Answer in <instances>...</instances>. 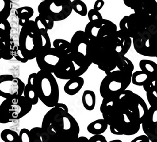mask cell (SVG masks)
Segmentation results:
<instances>
[{"mask_svg": "<svg viewBox=\"0 0 157 142\" xmlns=\"http://www.w3.org/2000/svg\"><path fill=\"white\" fill-rule=\"evenodd\" d=\"M1 138L5 142H21L19 134L10 129H5L1 132Z\"/></svg>", "mask_w": 157, "mask_h": 142, "instance_id": "obj_27", "label": "cell"}, {"mask_svg": "<svg viewBox=\"0 0 157 142\" xmlns=\"http://www.w3.org/2000/svg\"><path fill=\"white\" fill-rule=\"evenodd\" d=\"M73 11L71 0H44L38 5V13L55 22L67 19Z\"/></svg>", "mask_w": 157, "mask_h": 142, "instance_id": "obj_9", "label": "cell"}, {"mask_svg": "<svg viewBox=\"0 0 157 142\" xmlns=\"http://www.w3.org/2000/svg\"><path fill=\"white\" fill-rule=\"evenodd\" d=\"M32 107L23 95L5 98L0 105V123L6 124L21 119L30 112Z\"/></svg>", "mask_w": 157, "mask_h": 142, "instance_id": "obj_7", "label": "cell"}, {"mask_svg": "<svg viewBox=\"0 0 157 142\" xmlns=\"http://www.w3.org/2000/svg\"><path fill=\"white\" fill-rule=\"evenodd\" d=\"M26 85L18 77L11 75H0V96L8 98L23 95Z\"/></svg>", "mask_w": 157, "mask_h": 142, "instance_id": "obj_13", "label": "cell"}, {"mask_svg": "<svg viewBox=\"0 0 157 142\" xmlns=\"http://www.w3.org/2000/svg\"><path fill=\"white\" fill-rule=\"evenodd\" d=\"M12 53H13V57L17 61H18L22 63H25L28 62V61H29V60L27 58H26L23 56L18 45V46H16L14 45L12 46Z\"/></svg>", "mask_w": 157, "mask_h": 142, "instance_id": "obj_33", "label": "cell"}, {"mask_svg": "<svg viewBox=\"0 0 157 142\" xmlns=\"http://www.w3.org/2000/svg\"><path fill=\"white\" fill-rule=\"evenodd\" d=\"M99 110L112 134L126 136L138 132L148 111L145 100L128 89L114 97L102 98Z\"/></svg>", "mask_w": 157, "mask_h": 142, "instance_id": "obj_1", "label": "cell"}, {"mask_svg": "<svg viewBox=\"0 0 157 142\" xmlns=\"http://www.w3.org/2000/svg\"><path fill=\"white\" fill-rule=\"evenodd\" d=\"M11 27L7 19H0V39L11 38Z\"/></svg>", "mask_w": 157, "mask_h": 142, "instance_id": "obj_29", "label": "cell"}, {"mask_svg": "<svg viewBox=\"0 0 157 142\" xmlns=\"http://www.w3.org/2000/svg\"><path fill=\"white\" fill-rule=\"evenodd\" d=\"M21 142H32L30 130L27 128H22L19 133Z\"/></svg>", "mask_w": 157, "mask_h": 142, "instance_id": "obj_34", "label": "cell"}, {"mask_svg": "<svg viewBox=\"0 0 157 142\" xmlns=\"http://www.w3.org/2000/svg\"><path fill=\"white\" fill-rule=\"evenodd\" d=\"M117 68H118V70L124 72L133 73L135 67L132 61L129 59H128L124 55H119L117 63Z\"/></svg>", "mask_w": 157, "mask_h": 142, "instance_id": "obj_24", "label": "cell"}, {"mask_svg": "<svg viewBox=\"0 0 157 142\" xmlns=\"http://www.w3.org/2000/svg\"><path fill=\"white\" fill-rule=\"evenodd\" d=\"M133 39L135 49L138 54L157 58V26L151 23Z\"/></svg>", "mask_w": 157, "mask_h": 142, "instance_id": "obj_11", "label": "cell"}, {"mask_svg": "<svg viewBox=\"0 0 157 142\" xmlns=\"http://www.w3.org/2000/svg\"><path fill=\"white\" fill-rule=\"evenodd\" d=\"M33 14L34 10L30 6H23L16 10V15L19 20L18 23L21 27H23L26 23L30 20Z\"/></svg>", "mask_w": 157, "mask_h": 142, "instance_id": "obj_20", "label": "cell"}, {"mask_svg": "<svg viewBox=\"0 0 157 142\" xmlns=\"http://www.w3.org/2000/svg\"><path fill=\"white\" fill-rule=\"evenodd\" d=\"M12 40L11 38L0 39V58L10 60L13 58L12 53Z\"/></svg>", "mask_w": 157, "mask_h": 142, "instance_id": "obj_19", "label": "cell"}, {"mask_svg": "<svg viewBox=\"0 0 157 142\" xmlns=\"http://www.w3.org/2000/svg\"><path fill=\"white\" fill-rule=\"evenodd\" d=\"M117 46L116 49V53L120 55H125L132 46V38L125 34L121 30L117 31Z\"/></svg>", "mask_w": 157, "mask_h": 142, "instance_id": "obj_16", "label": "cell"}, {"mask_svg": "<svg viewBox=\"0 0 157 142\" xmlns=\"http://www.w3.org/2000/svg\"><path fill=\"white\" fill-rule=\"evenodd\" d=\"M151 24V16L143 10L124 16L120 22V30L132 38L145 31Z\"/></svg>", "mask_w": 157, "mask_h": 142, "instance_id": "obj_10", "label": "cell"}, {"mask_svg": "<svg viewBox=\"0 0 157 142\" xmlns=\"http://www.w3.org/2000/svg\"><path fill=\"white\" fill-rule=\"evenodd\" d=\"M30 132L32 142H50L48 134L42 126L33 128Z\"/></svg>", "mask_w": 157, "mask_h": 142, "instance_id": "obj_23", "label": "cell"}, {"mask_svg": "<svg viewBox=\"0 0 157 142\" xmlns=\"http://www.w3.org/2000/svg\"><path fill=\"white\" fill-rule=\"evenodd\" d=\"M151 23L157 26V12H156L155 13L151 15Z\"/></svg>", "mask_w": 157, "mask_h": 142, "instance_id": "obj_38", "label": "cell"}, {"mask_svg": "<svg viewBox=\"0 0 157 142\" xmlns=\"http://www.w3.org/2000/svg\"><path fill=\"white\" fill-rule=\"evenodd\" d=\"M53 46L60 51L64 56H67L72 52L71 43L65 40H55L53 42Z\"/></svg>", "mask_w": 157, "mask_h": 142, "instance_id": "obj_25", "label": "cell"}, {"mask_svg": "<svg viewBox=\"0 0 157 142\" xmlns=\"http://www.w3.org/2000/svg\"><path fill=\"white\" fill-rule=\"evenodd\" d=\"M65 56L58 49L51 47L43 49L36 58V61L40 70L54 73Z\"/></svg>", "mask_w": 157, "mask_h": 142, "instance_id": "obj_12", "label": "cell"}, {"mask_svg": "<svg viewBox=\"0 0 157 142\" xmlns=\"http://www.w3.org/2000/svg\"><path fill=\"white\" fill-rule=\"evenodd\" d=\"M102 26L94 24L92 22L89 21L86 26L84 32L89 38V40H93L96 38L98 36L99 29Z\"/></svg>", "mask_w": 157, "mask_h": 142, "instance_id": "obj_30", "label": "cell"}, {"mask_svg": "<svg viewBox=\"0 0 157 142\" xmlns=\"http://www.w3.org/2000/svg\"><path fill=\"white\" fill-rule=\"evenodd\" d=\"M36 75V73H32L29 75L27 84L25 86L23 92V96L27 98V100L33 106L36 105L38 102V100H40L36 93V90L34 83Z\"/></svg>", "mask_w": 157, "mask_h": 142, "instance_id": "obj_15", "label": "cell"}, {"mask_svg": "<svg viewBox=\"0 0 157 142\" xmlns=\"http://www.w3.org/2000/svg\"><path fill=\"white\" fill-rule=\"evenodd\" d=\"M154 1H155V2L156 3V4L157 5V0H154Z\"/></svg>", "mask_w": 157, "mask_h": 142, "instance_id": "obj_41", "label": "cell"}, {"mask_svg": "<svg viewBox=\"0 0 157 142\" xmlns=\"http://www.w3.org/2000/svg\"><path fill=\"white\" fill-rule=\"evenodd\" d=\"M92 64V61L87 56L72 52L65 56L54 74L59 79L69 80L81 76L87 71Z\"/></svg>", "mask_w": 157, "mask_h": 142, "instance_id": "obj_6", "label": "cell"}, {"mask_svg": "<svg viewBox=\"0 0 157 142\" xmlns=\"http://www.w3.org/2000/svg\"><path fill=\"white\" fill-rule=\"evenodd\" d=\"M42 127L50 137V142H72L78 140L80 126L73 116L56 105L45 115Z\"/></svg>", "mask_w": 157, "mask_h": 142, "instance_id": "obj_2", "label": "cell"}, {"mask_svg": "<svg viewBox=\"0 0 157 142\" xmlns=\"http://www.w3.org/2000/svg\"><path fill=\"white\" fill-rule=\"evenodd\" d=\"M89 141L91 142H108L106 137L102 134L93 135L89 138Z\"/></svg>", "mask_w": 157, "mask_h": 142, "instance_id": "obj_35", "label": "cell"}, {"mask_svg": "<svg viewBox=\"0 0 157 142\" xmlns=\"http://www.w3.org/2000/svg\"><path fill=\"white\" fill-rule=\"evenodd\" d=\"M150 138L148 135H140L133 139L132 142H141V141H144V142H149L150 141Z\"/></svg>", "mask_w": 157, "mask_h": 142, "instance_id": "obj_36", "label": "cell"}, {"mask_svg": "<svg viewBox=\"0 0 157 142\" xmlns=\"http://www.w3.org/2000/svg\"><path fill=\"white\" fill-rule=\"evenodd\" d=\"M118 53L103 47L96 38L90 40L87 46V55L92 63L105 73L117 68Z\"/></svg>", "mask_w": 157, "mask_h": 142, "instance_id": "obj_8", "label": "cell"}, {"mask_svg": "<svg viewBox=\"0 0 157 142\" xmlns=\"http://www.w3.org/2000/svg\"><path fill=\"white\" fill-rule=\"evenodd\" d=\"M82 102L84 107L88 111H93L96 107V97L92 90H85L82 96Z\"/></svg>", "mask_w": 157, "mask_h": 142, "instance_id": "obj_22", "label": "cell"}, {"mask_svg": "<svg viewBox=\"0 0 157 142\" xmlns=\"http://www.w3.org/2000/svg\"><path fill=\"white\" fill-rule=\"evenodd\" d=\"M18 45L23 56L29 60L36 59L42 51V35L35 20H30L21 27Z\"/></svg>", "mask_w": 157, "mask_h": 142, "instance_id": "obj_3", "label": "cell"}, {"mask_svg": "<svg viewBox=\"0 0 157 142\" xmlns=\"http://www.w3.org/2000/svg\"><path fill=\"white\" fill-rule=\"evenodd\" d=\"M140 68L148 73L151 79L157 77V64L153 61L149 60H142L139 63Z\"/></svg>", "mask_w": 157, "mask_h": 142, "instance_id": "obj_21", "label": "cell"}, {"mask_svg": "<svg viewBox=\"0 0 157 142\" xmlns=\"http://www.w3.org/2000/svg\"><path fill=\"white\" fill-rule=\"evenodd\" d=\"M104 2L103 0H96L94 3L93 8L97 11H100L104 5Z\"/></svg>", "mask_w": 157, "mask_h": 142, "instance_id": "obj_37", "label": "cell"}, {"mask_svg": "<svg viewBox=\"0 0 157 142\" xmlns=\"http://www.w3.org/2000/svg\"><path fill=\"white\" fill-rule=\"evenodd\" d=\"M150 78L149 75L141 70L133 73L132 82L136 86H143Z\"/></svg>", "mask_w": 157, "mask_h": 142, "instance_id": "obj_26", "label": "cell"}, {"mask_svg": "<svg viewBox=\"0 0 157 142\" xmlns=\"http://www.w3.org/2000/svg\"><path fill=\"white\" fill-rule=\"evenodd\" d=\"M11 9V0H0V19H8Z\"/></svg>", "mask_w": 157, "mask_h": 142, "instance_id": "obj_28", "label": "cell"}, {"mask_svg": "<svg viewBox=\"0 0 157 142\" xmlns=\"http://www.w3.org/2000/svg\"><path fill=\"white\" fill-rule=\"evenodd\" d=\"M84 85V80L81 76L71 78L66 82L63 87L64 92L69 96H74L81 91Z\"/></svg>", "mask_w": 157, "mask_h": 142, "instance_id": "obj_17", "label": "cell"}, {"mask_svg": "<svg viewBox=\"0 0 157 142\" xmlns=\"http://www.w3.org/2000/svg\"><path fill=\"white\" fill-rule=\"evenodd\" d=\"M117 141H119V142H122L121 140H112V141H111L110 142H117Z\"/></svg>", "mask_w": 157, "mask_h": 142, "instance_id": "obj_40", "label": "cell"}, {"mask_svg": "<svg viewBox=\"0 0 157 142\" xmlns=\"http://www.w3.org/2000/svg\"><path fill=\"white\" fill-rule=\"evenodd\" d=\"M40 1H44V0H40Z\"/></svg>", "mask_w": 157, "mask_h": 142, "instance_id": "obj_42", "label": "cell"}, {"mask_svg": "<svg viewBox=\"0 0 157 142\" xmlns=\"http://www.w3.org/2000/svg\"><path fill=\"white\" fill-rule=\"evenodd\" d=\"M106 76L101 81L99 93L102 98L114 97L124 92L132 80L133 73L113 70L105 73Z\"/></svg>", "mask_w": 157, "mask_h": 142, "instance_id": "obj_5", "label": "cell"}, {"mask_svg": "<svg viewBox=\"0 0 157 142\" xmlns=\"http://www.w3.org/2000/svg\"><path fill=\"white\" fill-rule=\"evenodd\" d=\"M55 76L54 73L40 70L34 81L39 100L48 108L54 107L59 100V87Z\"/></svg>", "mask_w": 157, "mask_h": 142, "instance_id": "obj_4", "label": "cell"}, {"mask_svg": "<svg viewBox=\"0 0 157 142\" xmlns=\"http://www.w3.org/2000/svg\"><path fill=\"white\" fill-rule=\"evenodd\" d=\"M78 141H83V142H88L89 141V139L86 138V137H79L77 140Z\"/></svg>", "mask_w": 157, "mask_h": 142, "instance_id": "obj_39", "label": "cell"}, {"mask_svg": "<svg viewBox=\"0 0 157 142\" xmlns=\"http://www.w3.org/2000/svg\"><path fill=\"white\" fill-rule=\"evenodd\" d=\"M89 41V38L87 37L84 31L78 30L75 32L70 42L72 52L75 54L82 55L88 58L87 50Z\"/></svg>", "mask_w": 157, "mask_h": 142, "instance_id": "obj_14", "label": "cell"}, {"mask_svg": "<svg viewBox=\"0 0 157 142\" xmlns=\"http://www.w3.org/2000/svg\"><path fill=\"white\" fill-rule=\"evenodd\" d=\"M73 10L81 16H86L88 14V9L86 3L82 0H73Z\"/></svg>", "mask_w": 157, "mask_h": 142, "instance_id": "obj_31", "label": "cell"}, {"mask_svg": "<svg viewBox=\"0 0 157 142\" xmlns=\"http://www.w3.org/2000/svg\"><path fill=\"white\" fill-rule=\"evenodd\" d=\"M87 16L89 21L99 26L102 25L104 18L99 11H97L94 8L91 9L88 11Z\"/></svg>", "mask_w": 157, "mask_h": 142, "instance_id": "obj_32", "label": "cell"}, {"mask_svg": "<svg viewBox=\"0 0 157 142\" xmlns=\"http://www.w3.org/2000/svg\"><path fill=\"white\" fill-rule=\"evenodd\" d=\"M108 126L107 122L104 118L99 119L89 123L87 127V130L92 135L102 134L106 131Z\"/></svg>", "mask_w": 157, "mask_h": 142, "instance_id": "obj_18", "label": "cell"}]
</instances>
